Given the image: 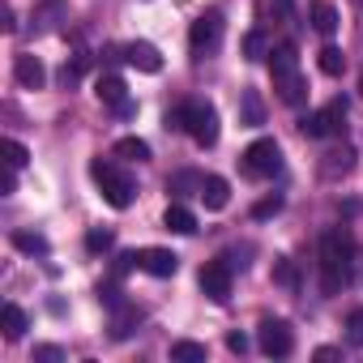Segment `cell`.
I'll list each match as a JSON object with an SVG mask.
<instances>
[{
	"instance_id": "6da1fadb",
	"label": "cell",
	"mask_w": 363,
	"mask_h": 363,
	"mask_svg": "<svg viewBox=\"0 0 363 363\" xmlns=\"http://www.w3.org/2000/svg\"><path fill=\"white\" fill-rule=\"evenodd\" d=\"M350 261H354L350 235L346 231H325L320 235V286H325V295H337L350 282Z\"/></svg>"
},
{
	"instance_id": "7a4b0ae2",
	"label": "cell",
	"mask_w": 363,
	"mask_h": 363,
	"mask_svg": "<svg viewBox=\"0 0 363 363\" xmlns=\"http://www.w3.org/2000/svg\"><path fill=\"white\" fill-rule=\"evenodd\" d=\"M167 124H179V128H189V137L197 145H214L218 141V111L210 103H184Z\"/></svg>"
},
{
	"instance_id": "3957f363",
	"label": "cell",
	"mask_w": 363,
	"mask_h": 363,
	"mask_svg": "<svg viewBox=\"0 0 363 363\" xmlns=\"http://www.w3.org/2000/svg\"><path fill=\"white\" fill-rule=\"evenodd\" d=\"M90 175H94V184L103 189V197H107V206L111 210H128L133 206V179L120 171V167H111V162H90Z\"/></svg>"
},
{
	"instance_id": "277c9868",
	"label": "cell",
	"mask_w": 363,
	"mask_h": 363,
	"mask_svg": "<svg viewBox=\"0 0 363 363\" xmlns=\"http://www.w3.org/2000/svg\"><path fill=\"white\" fill-rule=\"evenodd\" d=\"M240 167H244V175H252V179H269V175H278V167H282V150H278V141H269V137L252 141V145L244 150Z\"/></svg>"
},
{
	"instance_id": "5b68a950",
	"label": "cell",
	"mask_w": 363,
	"mask_h": 363,
	"mask_svg": "<svg viewBox=\"0 0 363 363\" xmlns=\"http://www.w3.org/2000/svg\"><path fill=\"white\" fill-rule=\"evenodd\" d=\"M218 43H223V13H201L197 22H193V30H189V48H193V56H214L218 52Z\"/></svg>"
},
{
	"instance_id": "8992f818",
	"label": "cell",
	"mask_w": 363,
	"mask_h": 363,
	"mask_svg": "<svg viewBox=\"0 0 363 363\" xmlns=\"http://www.w3.org/2000/svg\"><path fill=\"white\" fill-rule=\"evenodd\" d=\"M342 124H346V103H342V99H333L329 107L308 111V116L299 120V128H303L308 137H333V133H342Z\"/></svg>"
},
{
	"instance_id": "52a82bcc",
	"label": "cell",
	"mask_w": 363,
	"mask_h": 363,
	"mask_svg": "<svg viewBox=\"0 0 363 363\" xmlns=\"http://www.w3.org/2000/svg\"><path fill=\"white\" fill-rule=\"evenodd\" d=\"M257 346H261L269 359H286V354L295 350V333H291L286 320H265V325L257 329Z\"/></svg>"
},
{
	"instance_id": "ba28073f",
	"label": "cell",
	"mask_w": 363,
	"mask_h": 363,
	"mask_svg": "<svg viewBox=\"0 0 363 363\" xmlns=\"http://www.w3.org/2000/svg\"><path fill=\"white\" fill-rule=\"evenodd\" d=\"M201 291L214 299V303H227L231 299V261L223 257V261H210L206 269H201Z\"/></svg>"
},
{
	"instance_id": "9c48e42d",
	"label": "cell",
	"mask_w": 363,
	"mask_h": 363,
	"mask_svg": "<svg viewBox=\"0 0 363 363\" xmlns=\"http://www.w3.org/2000/svg\"><path fill=\"white\" fill-rule=\"evenodd\" d=\"M94 94H99V99H103L107 107H116V111H124V116L133 111V103H128V86H124V82H120L116 73H103V77L94 82Z\"/></svg>"
},
{
	"instance_id": "30bf717a",
	"label": "cell",
	"mask_w": 363,
	"mask_h": 363,
	"mask_svg": "<svg viewBox=\"0 0 363 363\" xmlns=\"http://www.w3.org/2000/svg\"><path fill=\"white\" fill-rule=\"evenodd\" d=\"M137 269H145V274H154V278H171V274L179 269V257H175L171 248H145Z\"/></svg>"
},
{
	"instance_id": "8fae6325",
	"label": "cell",
	"mask_w": 363,
	"mask_h": 363,
	"mask_svg": "<svg viewBox=\"0 0 363 363\" xmlns=\"http://www.w3.org/2000/svg\"><path fill=\"white\" fill-rule=\"evenodd\" d=\"M13 77L26 86V90H43V82H48V69L39 65V56H13Z\"/></svg>"
},
{
	"instance_id": "7c38bea8",
	"label": "cell",
	"mask_w": 363,
	"mask_h": 363,
	"mask_svg": "<svg viewBox=\"0 0 363 363\" xmlns=\"http://www.w3.org/2000/svg\"><path fill=\"white\" fill-rule=\"evenodd\" d=\"M274 90H278V99H282V103H291V107H299V103H303V94H308V86H303L299 69L274 73Z\"/></svg>"
},
{
	"instance_id": "4fadbf2b",
	"label": "cell",
	"mask_w": 363,
	"mask_h": 363,
	"mask_svg": "<svg viewBox=\"0 0 363 363\" xmlns=\"http://www.w3.org/2000/svg\"><path fill=\"white\" fill-rule=\"evenodd\" d=\"M124 60H128L133 69H141V73H158V69H162V56H158L154 43H128V48H124Z\"/></svg>"
},
{
	"instance_id": "5bb4252c",
	"label": "cell",
	"mask_w": 363,
	"mask_h": 363,
	"mask_svg": "<svg viewBox=\"0 0 363 363\" xmlns=\"http://www.w3.org/2000/svg\"><path fill=\"white\" fill-rule=\"evenodd\" d=\"M201 201H206L210 210H223V206L231 201V184H227L223 175H206V179H201Z\"/></svg>"
},
{
	"instance_id": "9a60e30c",
	"label": "cell",
	"mask_w": 363,
	"mask_h": 363,
	"mask_svg": "<svg viewBox=\"0 0 363 363\" xmlns=\"http://www.w3.org/2000/svg\"><path fill=\"white\" fill-rule=\"evenodd\" d=\"M308 18H312V30H320V35H333L337 30V9L329 5V0H312Z\"/></svg>"
},
{
	"instance_id": "2e32d148",
	"label": "cell",
	"mask_w": 363,
	"mask_h": 363,
	"mask_svg": "<svg viewBox=\"0 0 363 363\" xmlns=\"http://www.w3.org/2000/svg\"><path fill=\"white\" fill-rule=\"evenodd\" d=\"M162 227L175 231V235H193V231H197V218H193V210H184V206H167Z\"/></svg>"
},
{
	"instance_id": "e0dca14e",
	"label": "cell",
	"mask_w": 363,
	"mask_h": 363,
	"mask_svg": "<svg viewBox=\"0 0 363 363\" xmlns=\"http://www.w3.org/2000/svg\"><path fill=\"white\" fill-rule=\"evenodd\" d=\"M13 248L26 252V257H48V240L35 235V231H13Z\"/></svg>"
},
{
	"instance_id": "ac0fdd59",
	"label": "cell",
	"mask_w": 363,
	"mask_h": 363,
	"mask_svg": "<svg viewBox=\"0 0 363 363\" xmlns=\"http://www.w3.org/2000/svg\"><path fill=\"white\" fill-rule=\"evenodd\" d=\"M0 316H5V337H9V342H18V337L26 333V312H22L18 303H5V312H0Z\"/></svg>"
},
{
	"instance_id": "d6986e66",
	"label": "cell",
	"mask_w": 363,
	"mask_h": 363,
	"mask_svg": "<svg viewBox=\"0 0 363 363\" xmlns=\"http://www.w3.org/2000/svg\"><path fill=\"white\" fill-rule=\"evenodd\" d=\"M171 359H175V363H201V359H206V346L184 337V342H175V346H171Z\"/></svg>"
},
{
	"instance_id": "ffe728a7",
	"label": "cell",
	"mask_w": 363,
	"mask_h": 363,
	"mask_svg": "<svg viewBox=\"0 0 363 363\" xmlns=\"http://www.w3.org/2000/svg\"><path fill=\"white\" fill-rule=\"evenodd\" d=\"M116 154H120V158H137V162H145V158H150V145H145L141 137H120V141H116Z\"/></svg>"
},
{
	"instance_id": "44dd1931",
	"label": "cell",
	"mask_w": 363,
	"mask_h": 363,
	"mask_svg": "<svg viewBox=\"0 0 363 363\" xmlns=\"http://www.w3.org/2000/svg\"><path fill=\"white\" fill-rule=\"evenodd\" d=\"M342 69H346L342 48H320V73H325V77H337Z\"/></svg>"
},
{
	"instance_id": "7402d4cb",
	"label": "cell",
	"mask_w": 363,
	"mask_h": 363,
	"mask_svg": "<svg viewBox=\"0 0 363 363\" xmlns=\"http://www.w3.org/2000/svg\"><path fill=\"white\" fill-rule=\"evenodd\" d=\"M350 158H354L350 150H333V154H325V175H337V171L346 175V171H350Z\"/></svg>"
},
{
	"instance_id": "603a6c76",
	"label": "cell",
	"mask_w": 363,
	"mask_h": 363,
	"mask_svg": "<svg viewBox=\"0 0 363 363\" xmlns=\"http://www.w3.org/2000/svg\"><path fill=\"white\" fill-rule=\"evenodd\" d=\"M5 162H9V167H18V171H22V167H26V162H30V154H26V145H22V141H13V137H9V141H5Z\"/></svg>"
},
{
	"instance_id": "cb8c5ba5",
	"label": "cell",
	"mask_w": 363,
	"mask_h": 363,
	"mask_svg": "<svg viewBox=\"0 0 363 363\" xmlns=\"http://www.w3.org/2000/svg\"><path fill=\"white\" fill-rule=\"evenodd\" d=\"M244 120H248V124H261V120H265V107H261L257 90H248V94H244Z\"/></svg>"
},
{
	"instance_id": "d4e9b609",
	"label": "cell",
	"mask_w": 363,
	"mask_h": 363,
	"mask_svg": "<svg viewBox=\"0 0 363 363\" xmlns=\"http://www.w3.org/2000/svg\"><path fill=\"white\" fill-rule=\"evenodd\" d=\"M274 282H282V286H299V274H295V265L282 257V261H274Z\"/></svg>"
},
{
	"instance_id": "484cf974",
	"label": "cell",
	"mask_w": 363,
	"mask_h": 363,
	"mask_svg": "<svg viewBox=\"0 0 363 363\" xmlns=\"http://www.w3.org/2000/svg\"><path fill=\"white\" fill-rule=\"evenodd\" d=\"M244 56H248V60H261V56H265V35H261V30L244 35Z\"/></svg>"
},
{
	"instance_id": "4316f807",
	"label": "cell",
	"mask_w": 363,
	"mask_h": 363,
	"mask_svg": "<svg viewBox=\"0 0 363 363\" xmlns=\"http://www.w3.org/2000/svg\"><path fill=\"white\" fill-rule=\"evenodd\" d=\"M282 210V197L274 193V197H261L257 206H252V218H269V214H278Z\"/></svg>"
},
{
	"instance_id": "83f0119b",
	"label": "cell",
	"mask_w": 363,
	"mask_h": 363,
	"mask_svg": "<svg viewBox=\"0 0 363 363\" xmlns=\"http://www.w3.org/2000/svg\"><path fill=\"white\" fill-rule=\"evenodd\" d=\"M133 316H137L133 308H120V312H116V325H111V337H128V325H133Z\"/></svg>"
},
{
	"instance_id": "f1b7e54d",
	"label": "cell",
	"mask_w": 363,
	"mask_h": 363,
	"mask_svg": "<svg viewBox=\"0 0 363 363\" xmlns=\"http://www.w3.org/2000/svg\"><path fill=\"white\" fill-rule=\"evenodd\" d=\"M286 18L291 13V0H261V18Z\"/></svg>"
},
{
	"instance_id": "f546056e",
	"label": "cell",
	"mask_w": 363,
	"mask_h": 363,
	"mask_svg": "<svg viewBox=\"0 0 363 363\" xmlns=\"http://www.w3.org/2000/svg\"><path fill=\"white\" fill-rule=\"evenodd\" d=\"M86 248H90V252H107V248H111V231H90V235H86Z\"/></svg>"
},
{
	"instance_id": "4dcf8cb0",
	"label": "cell",
	"mask_w": 363,
	"mask_h": 363,
	"mask_svg": "<svg viewBox=\"0 0 363 363\" xmlns=\"http://www.w3.org/2000/svg\"><path fill=\"white\" fill-rule=\"evenodd\" d=\"M346 329H350V342H354V346H363V308H354V312H350Z\"/></svg>"
},
{
	"instance_id": "1f68e13d",
	"label": "cell",
	"mask_w": 363,
	"mask_h": 363,
	"mask_svg": "<svg viewBox=\"0 0 363 363\" xmlns=\"http://www.w3.org/2000/svg\"><path fill=\"white\" fill-rule=\"evenodd\" d=\"M82 73H86V56H77L73 65H65V73H60V82H65V86H73V82H77Z\"/></svg>"
},
{
	"instance_id": "d6a6232c",
	"label": "cell",
	"mask_w": 363,
	"mask_h": 363,
	"mask_svg": "<svg viewBox=\"0 0 363 363\" xmlns=\"http://www.w3.org/2000/svg\"><path fill=\"white\" fill-rule=\"evenodd\" d=\"M0 193H5V197H9V193H18V167H9V171H5V179H0Z\"/></svg>"
},
{
	"instance_id": "836d02e7",
	"label": "cell",
	"mask_w": 363,
	"mask_h": 363,
	"mask_svg": "<svg viewBox=\"0 0 363 363\" xmlns=\"http://www.w3.org/2000/svg\"><path fill=\"white\" fill-rule=\"evenodd\" d=\"M0 26H5V35L18 30V22H13V5H0Z\"/></svg>"
},
{
	"instance_id": "e575fe53",
	"label": "cell",
	"mask_w": 363,
	"mask_h": 363,
	"mask_svg": "<svg viewBox=\"0 0 363 363\" xmlns=\"http://www.w3.org/2000/svg\"><path fill=\"white\" fill-rule=\"evenodd\" d=\"M227 346H231L235 354H244V350H248V337H244V333H227Z\"/></svg>"
},
{
	"instance_id": "d590c367",
	"label": "cell",
	"mask_w": 363,
	"mask_h": 363,
	"mask_svg": "<svg viewBox=\"0 0 363 363\" xmlns=\"http://www.w3.org/2000/svg\"><path fill=\"white\" fill-rule=\"evenodd\" d=\"M35 359H48V363H56V359H60V350H56V346H39V350H35Z\"/></svg>"
},
{
	"instance_id": "8d00e7d4",
	"label": "cell",
	"mask_w": 363,
	"mask_h": 363,
	"mask_svg": "<svg viewBox=\"0 0 363 363\" xmlns=\"http://www.w3.org/2000/svg\"><path fill=\"white\" fill-rule=\"evenodd\" d=\"M359 94H363V77H359Z\"/></svg>"
},
{
	"instance_id": "74e56055",
	"label": "cell",
	"mask_w": 363,
	"mask_h": 363,
	"mask_svg": "<svg viewBox=\"0 0 363 363\" xmlns=\"http://www.w3.org/2000/svg\"><path fill=\"white\" fill-rule=\"evenodd\" d=\"M359 5H363V0H359Z\"/></svg>"
}]
</instances>
